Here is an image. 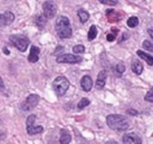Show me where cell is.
Instances as JSON below:
<instances>
[{
	"instance_id": "cell-1",
	"label": "cell",
	"mask_w": 153,
	"mask_h": 144,
	"mask_svg": "<svg viewBox=\"0 0 153 144\" xmlns=\"http://www.w3.org/2000/svg\"><path fill=\"white\" fill-rule=\"evenodd\" d=\"M106 124L110 128L115 131H125L130 127L128 120L120 114H110L106 117Z\"/></svg>"
},
{
	"instance_id": "cell-2",
	"label": "cell",
	"mask_w": 153,
	"mask_h": 144,
	"mask_svg": "<svg viewBox=\"0 0 153 144\" xmlns=\"http://www.w3.org/2000/svg\"><path fill=\"white\" fill-rule=\"evenodd\" d=\"M55 29L59 38L66 39V38H71V37H72V35H73L72 26H71L69 19H68L66 16H60V17L57 19Z\"/></svg>"
},
{
	"instance_id": "cell-3",
	"label": "cell",
	"mask_w": 153,
	"mask_h": 144,
	"mask_svg": "<svg viewBox=\"0 0 153 144\" xmlns=\"http://www.w3.org/2000/svg\"><path fill=\"white\" fill-rule=\"evenodd\" d=\"M69 88V81L65 76L56 77L53 82V89L57 96H63Z\"/></svg>"
},
{
	"instance_id": "cell-4",
	"label": "cell",
	"mask_w": 153,
	"mask_h": 144,
	"mask_svg": "<svg viewBox=\"0 0 153 144\" xmlns=\"http://www.w3.org/2000/svg\"><path fill=\"white\" fill-rule=\"evenodd\" d=\"M9 42L22 53L27 50V48L30 44V40L26 36H20V35H11L9 37Z\"/></svg>"
},
{
	"instance_id": "cell-5",
	"label": "cell",
	"mask_w": 153,
	"mask_h": 144,
	"mask_svg": "<svg viewBox=\"0 0 153 144\" xmlns=\"http://www.w3.org/2000/svg\"><path fill=\"white\" fill-rule=\"evenodd\" d=\"M57 13V4L53 0H47L43 4V15L47 19H53Z\"/></svg>"
},
{
	"instance_id": "cell-6",
	"label": "cell",
	"mask_w": 153,
	"mask_h": 144,
	"mask_svg": "<svg viewBox=\"0 0 153 144\" xmlns=\"http://www.w3.org/2000/svg\"><path fill=\"white\" fill-rule=\"evenodd\" d=\"M83 58L81 56L73 55V54H62V55L57 56L56 62L59 64H78L81 63Z\"/></svg>"
},
{
	"instance_id": "cell-7",
	"label": "cell",
	"mask_w": 153,
	"mask_h": 144,
	"mask_svg": "<svg viewBox=\"0 0 153 144\" xmlns=\"http://www.w3.org/2000/svg\"><path fill=\"white\" fill-rule=\"evenodd\" d=\"M39 103V96L37 94H30L29 96H27L25 101L22 103V111H30L34 107L38 105Z\"/></svg>"
},
{
	"instance_id": "cell-8",
	"label": "cell",
	"mask_w": 153,
	"mask_h": 144,
	"mask_svg": "<svg viewBox=\"0 0 153 144\" xmlns=\"http://www.w3.org/2000/svg\"><path fill=\"white\" fill-rule=\"evenodd\" d=\"M15 20V15L11 11H6L4 13H0V27L11 25Z\"/></svg>"
},
{
	"instance_id": "cell-9",
	"label": "cell",
	"mask_w": 153,
	"mask_h": 144,
	"mask_svg": "<svg viewBox=\"0 0 153 144\" xmlns=\"http://www.w3.org/2000/svg\"><path fill=\"white\" fill-rule=\"evenodd\" d=\"M123 144H142V139L135 133H128L123 135Z\"/></svg>"
},
{
	"instance_id": "cell-10",
	"label": "cell",
	"mask_w": 153,
	"mask_h": 144,
	"mask_svg": "<svg viewBox=\"0 0 153 144\" xmlns=\"http://www.w3.org/2000/svg\"><path fill=\"white\" fill-rule=\"evenodd\" d=\"M106 78H107V73L105 69H103L98 73L97 78H96V83H95V86L97 89H102L104 86H105V83H106Z\"/></svg>"
},
{
	"instance_id": "cell-11",
	"label": "cell",
	"mask_w": 153,
	"mask_h": 144,
	"mask_svg": "<svg viewBox=\"0 0 153 144\" xmlns=\"http://www.w3.org/2000/svg\"><path fill=\"white\" fill-rule=\"evenodd\" d=\"M81 87L84 92H89V91L92 89V87H93V81H92L91 76H88V75H84V76L82 77Z\"/></svg>"
},
{
	"instance_id": "cell-12",
	"label": "cell",
	"mask_w": 153,
	"mask_h": 144,
	"mask_svg": "<svg viewBox=\"0 0 153 144\" xmlns=\"http://www.w3.org/2000/svg\"><path fill=\"white\" fill-rule=\"evenodd\" d=\"M39 54H40V49L37 46L30 47V53L28 55V62L29 63H37L39 59Z\"/></svg>"
},
{
	"instance_id": "cell-13",
	"label": "cell",
	"mask_w": 153,
	"mask_h": 144,
	"mask_svg": "<svg viewBox=\"0 0 153 144\" xmlns=\"http://www.w3.org/2000/svg\"><path fill=\"white\" fill-rule=\"evenodd\" d=\"M72 141V135L67 130H60V137H59V143L60 144H69Z\"/></svg>"
},
{
	"instance_id": "cell-14",
	"label": "cell",
	"mask_w": 153,
	"mask_h": 144,
	"mask_svg": "<svg viewBox=\"0 0 153 144\" xmlns=\"http://www.w3.org/2000/svg\"><path fill=\"white\" fill-rule=\"evenodd\" d=\"M106 17L108 19V22H116V21L121 20V15L119 11L116 10H107L106 11Z\"/></svg>"
},
{
	"instance_id": "cell-15",
	"label": "cell",
	"mask_w": 153,
	"mask_h": 144,
	"mask_svg": "<svg viewBox=\"0 0 153 144\" xmlns=\"http://www.w3.org/2000/svg\"><path fill=\"white\" fill-rule=\"evenodd\" d=\"M136 55L139 56V57H141L143 60H145L146 62V64H149L150 66H152L153 65V56L151 55H148L145 51L143 50H137L136 51Z\"/></svg>"
},
{
	"instance_id": "cell-16",
	"label": "cell",
	"mask_w": 153,
	"mask_h": 144,
	"mask_svg": "<svg viewBox=\"0 0 153 144\" xmlns=\"http://www.w3.org/2000/svg\"><path fill=\"white\" fill-rule=\"evenodd\" d=\"M44 131V127L40 126V125H34L31 127H27V133L29 135H36V134H40L43 133Z\"/></svg>"
},
{
	"instance_id": "cell-17",
	"label": "cell",
	"mask_w": 153,
	"mask_h": 144,
	"mask_svg": "<svg viewBox=\"0 0 153 144\" xmlns=\"http://www.w3.org/2000/svg\"><path fill=\"white\" fill-rule=\"evenodd\" d=\"M77 16H78L82 24H85L86 21L89 19V13L86 11L85 9H78L77 10Z\"/></svg>"
},
{
	"instance_id": "cell-18",
	"label": "cell",
	"mask_w": 153,
	"mask_h": 144,
	"mask_svg": "<svg viewBox=\"0 0 153 144\" xmlns=\"http://www.w3.org/2000/svg\"><path fill=\"white\" fill-rule=\"evenodd\" d=\"M131 68L132 71H133V73L136 74V75H141L142 72H143V66H142V64L140 62H133Z\"/></svg>"
},
{
	"instance_id": "cell-19",
	"label": "cell",
	"mask_w": 153,
	"mask_h": 144,
	"mask_svg": "<svg viewBox=\"0 0 153 144\" xmlns=\"http://www.w3.org/2000/svg\"><path fill=\"white\" fill-rule=\"evenodd\" d=\"M47 20H48V19H47L44 15H40V16H38V17L36 18L35 22H36V25L39 27V29H43L44 27H45V25H46Z\"/></svg>"
},
{
	"instance_id": "cell-20",
	"label": "cell",
	"mask_w": 153,
	"mask_h": 144,
	"mask_svg": "<svg viewBox=\"0 0 153 144\" xmlns=\"http://www.w3.org/2000/svg\"><path fill=\"white\" fill-rule=\"evenodd\" d=\"M96 36H97V27L96 26H91V28L88 30V34H87V38L88 40H94V39L96 38Z\"/></svg>"
},
{
	"instance_id": "cell-21",
	"label": "cell",
	"mask_w": 153,
	"mask_h": 144,
	"mask_svg": "<svg viewBox=\"0 0 153 144\" xmlns=\"http://www.w3.org/2000/svg\"><path fill=\"white\" fill-rule=\"evenodd\" d=\"M89 104H91V101H89L88 98H86V97H83L78 102V104H77V108L78 110H83V108H85L86 106H88Z\"/></svg>"
},
{
	"instance_id": "cell-22",
	"label": "cell",
	"mask_w": 153,
	"mask_h": 144,
	"mask_svg": "<svg viewBox=\"0 0 153 144\" xmlns=\"http://www.w3.org/2000/svg\"><path fill=\"white\" fill-rule=\"evenodd\" d=\"M126 24H128V26L130 28H134V27H136V26L139 25V18L132 16V17H130L128 19V22H126Z\"/></svg>"
},
{
	"instance_id": "cell-23",
	"label": "cell",
	"mask_w": 153,
	"mask_h": 144,
	"mask_svg": "<svg viewBox=\"0 0 153 144\" xmlns=\"http://www.w3.org/2000/svg\"><path fill=\"white\" fill-rule=\"evenodd\" d=\"M35 122H36V115H29L27 117V121H26V125H27V127H31L34 126Z\"/></svg>"
},
{
	"instance_id": "cell-24",
	"label": "cell",
	"mask_w": 153,
	"mask_h": 144,
	"mask_svg": "<svg viewBox=\"0 0 153 144\" xmlns=\"http://www.w3.org/2000/svg\"><path fill=\"white\" fill-rule=\"evenodd\" d=\"M85 51V47L83 45H76L73 47V53L74 54H83Z\"/></svg>"
},
{
	"instance_id": "cell-25",
	"label": "cell",
	"mask_w": 153,
	"mask_h": 144,
	"mask_svg": "<svg viewBox=\"0 0 153 144\" xmlns=\"http://www.w3.org/2000/svg\"><path fill=\"white\" fill-rule=\"evenodd\" d=\"M115 71H116V73L121 76V75L125 72V66H124L123 64H117V65H116V67H115Z\"/></svg>"
},
{
	"instance_id": "cell-26",
	"label": "cell",
	"mask_w": 153,
	"mask_h": 144,
	"mask_svg": "<svg viewBox=\"0 0 153 144\" xmlns=\"http://www.w3.org/2000/svg\"><path fill=\"white\" fill-rule=\"evenodd\" d=\"M144 99L145 101H148V102H150V103H153V87L150 89L148 93L145 94Z\"/></svg>"
},
{
	"instance_id": "cell-27",
	"label": "cell",
	"mask_w": 153,
	"mask_h": 144,
	"mask_svg": "<svg viewBox=\"0 0 153 144\" xmlns=\"http://www.w3.org/2000/svg\"><path fill=\"white\" fill-rule=\"evenodd\" d=\"M143 47H144L146 50L153 53V44L151 42H149V40H144V42H143Z\"/></svg>"
},
{
	"instance_id": "cell-28",
	"label": "cell",
	"mask_w": 153,
	"mask_h": 144,
	"mask_svg": "<svg viewBox=\"0 0 153 144\" xmlns=\"http://www.w3.org/2000/svg\"><path fill=\"white\" fill-rule=\"evenodd\" d=\"M100 2L103 4H107V6H116L117 0H100Z\"/></svg>"
},
{
	"instance_id": "cell-29",
	"label": "cell",
	"mask_w": 153,
	"mask_h": 144,
	"mask_svg": "<svg viewBox=\"0 0 153 144\" xmlns=\"http://www.w3.org/2000/svg\"><path fill=\"white\" fill-rule=\"evenodd\" d=\"M107 42H114L115 40V34H108L106 36Z\"/></svg>"
},
{
	"instance_id": "cell-30",
	"label": "cell",
	"mask_w": 153,
	"mask_h": 144,
	"mask_svg": "<svg viewBox=\"0 0 153 144\" xmlns=\"http://www.w3.org/2000/svg\"><path fill=\"white\" fill-rule=\"evenodd\" d=\"M6 89V86H4V81H2V78L0 77V91L2 92V91H4Z\"/></svg>"
},
{
	"instance_id": "cell-31",
	"label": "cell",
	"mask_w": 153,
	"mask_h": 144,
	"mask_svg": "<svg viewBox=\"0 0 153 144\" xmlns=\"http://www.w3.org/2000/svg\"><path fill=\"white\" fill-rule=\"evenodd\" d=\"M4 137H6V134H4V132L0 131V141L4 140Z\"/></svg>"
},
{
	"instance_id": "cell-32",
	"label": "cell",
	"mask_w": 153,
	"mask_h": 144,
	"mask_svg": "<svg viewBox=\"0 0 153 144\" xmlns=\"http://www.w3.org/2000/svg\"><path fill=\"white\" fill-rule=\"evenodd\" d=\"M128 114H132V115H137V112L133 110H128Z\"/></svg>"
},
{
	"instance_id": "cell-33",
	"label": "cell",
	"mask_w": 153,
	"mask_h": 144,
	"mask_svg": "<svg viewBox=\"0 0 153 144\" xmlns=\"http://www.w3.org/2000/svg\"><path fill=\"white\" fill-rule=\"evenodd\" d=\"M106 144H119L116 141H113V140H111V141H107Z\"/></svg>"
},
{
	"instance_id": "cell-34",
	"label": "cell",
	"mask_w": 153,
	"mask_h": 144,
	"mask_svg": "<svg viewBox=\"0 0 153 144\" xmlns=\"http://www.w3.org/2000/svg\"><path fill=\"white\" fill-rule=\"evenodd\" d=\"M148 33H149V35L153 38V28H150V29L148 30Z\"/></svg>"
},
{
	"instance_id": "cell-35",
	"label": "cell",
	"mask_w": 153,
	"mask_h": 144,
	"mask_svg": "<svg viewBox=\"0 0 153 144\" xmlns=\"http://www.w3.org/2000/svg\"><path fill=\"white\" fill-rule=\"evenodd\" d=\"M4 53L6 54V55H9V54H10V51H9V49H8V48H6V47L4 48Z\"/></svg>"
}]
</instances>
